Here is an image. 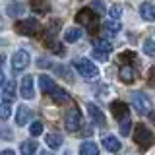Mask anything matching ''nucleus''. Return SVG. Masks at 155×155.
Masks as SVG:
<instances>
[{
    "label": "nucleus",
    "instance_id": "f257e3e1",
    "mask_svg": "<svg viewBox=\"0 0 155 155\" xmlns=\"http://www.w3.org/2000/svg\"><path fill=\"white\" fill-rule=\"evenodd\" d=\"M134 142L138 143L140 147L147 149V147H151V145L155 143V136H153L151 130L145 128L143 124H136V128H134Z\"/></svg>",
    "mask_w": 155,
    "mask_h": 155
},
{
    "label": "nucleus",
    "instance_id": "f03ea898",
    "mask_svg": "<svg viewBox=\"0 0 155 155\" xmlns=\"http://www.w3.org/2000/svg\"><path fill=\"white\" fill-rule=\"evenodd\" d=\"M76 21L81 23V25H87V31L95 33L99 29V23H97V14L91 8H81L80 12L76 14Z\"/></svg>",
    "mask_w": 155,
    "mask_h": 155
},
{
    "label": "nucleus",
    "instance_id": "7ed1b4c3",
    "mask_svg": "<svg viewBox=\"0 0 155 155\" xmlns=\"http://www.w3.org/2000/svg\"><path fill=\"white\" fill-rule=\"evenodd\" d=\"M39 29H41V25H39V21L35 18H27V19H19V21L16 23V31L19 33V35H27V37H33L39 33Z\"/></svg>",
    "mask_w": 155,
    "mask_h": 155
},
{
    "label": "nucleus",
    "instance_id": "20e7f679",
    "mask_svg": "<svg viewBox=\"0 0 155 155\" xmlns=\"http://www.w3.org/2000/svg\"><path fill=\"white\" fill-rule=\"evenodd\" d=\"M74 68L84 78H97V74H99V68H97L89 58H76V60H74Z\"/></svg>",
    "mask_w": 155,
    "mask_h": 155
},
{
    "label": "nucleus",
    "instance_id": "39448f33",
    "mask_svg": "<svg viewBox=\"0 0 155 155\" xmlns=\"http://www.w3.org/2000/svg\"><path fill=\"white\" fill-rule=\"evenodd\" d=\"M132 105L140 114H147L149 110H151V101H149V97L145 93H140V91H136L132 95Z\"/></svg>",
    "mask_w": 155,
    "mask_h": 155
},
{
    "label": "nucleus",
    "instance_id": "423d86ee",
    "mask_svg": "<svg viewBox=\"0 0 155 155\" xmlns=\"http://www.w3.org/2000/svg\"><path fill=\"white\" fill-rule=\"evenodd\" d=\"M64 126H66L68 132H76V130L81 126V114H80V110H78V109L68 110L66 118H64Z\"/></svg>",
    "mask_w": 155,
    "mask_h": 155
},
{
    "label": "nucleus",
    "instance_id": "0eeeda50",
    "mask_svg": "<svg viewBox=\"0 0 155 155\" xmlns=\"http://www.w3.org/2000/svg\"><path fill=\"white\" fill-rule=\"evenodd\" d=\"M29 62H31V56H29L27 51H18L16 54L12 56V68H14L16 72L25 70V68L29 66Z\"/></svg>",
    "mask_w": 155,
    "mask_h": 155
},
{
    "label": "nucleus",
    "instance_id": "6e6552de",
    "mask_svg": "<svg viewBox=\"0 0 155 155\" xmlns=\"http://www.w3.org/2000/svg\"><path fill=\"white\" fill-rule=\"evenodd\" d=\"M19 93H21L23 99H33L35 97V89H33V78L31 76H23L21 84H19Z\"/></svg>",
    "mask_w": 155,
    "mask_h": 155
},
{
    "label": "nucleus",
    "instance_id": "1a4fd4ad",
    "mask_svg": "<svg viewBox=\"0 0 155 155\" xmlns=\"http://www.w3.org/2000/svg\"><path fill=\"white\" fill-rule=\"evenodd\" d=\"M110 110H113V116L118 120H122L128 116V105L124 103V101H113L110 103Z\"/></svg>",
    "mask_w": 155,
    "mask_h": 155
},
{
    "label": "nucleus",
    "instance_id": "9d476101",
    "mask_svg": "<svg viewBox=\"0 0 155 155\" xmlns=\"http://www.w3.org/2000/svg\"><path fill=\"white\" fill-rule=\"evenodd\" d=\"M16 99V81H6V84L2 85V101H6V103H12V101Z\"/></svg>",
    "mask_w": 155,
    "mask_h": 155
},
{
    "label": "nucleus",
    "instance_id": "9b49d317",
    "mask_svg": "<svg viewBox=\"0 0 155 155\" xmlns=\"http://www.w3.org/2000/svg\"><path fill=\"white\" fill-rule=\"evenodd\" d=\"M140 16H142L145 21H153L155 19V6L151 2H142L140 4Z\"/></svg>",
    "mask_w": 155,
    "mask_h": 155
},
{
    "label": "nucleus",
    "instance_id": "f8f14e48",
    "mask_svg": "<svg viewBox=\"0 0 155 155\" xmlns=\"http://www.w3.org/2000/svg\"><path fill=\"white\" fill-rule=\"evenodd\" d=\"M118 78L124 81V84H132V81L136 80V72H134V68L130 66V64H124V66H120Z\"/></svg>",
    "mask_w": 155,
    "mask_h": 155
},
{
    "label": "nucleus",
    "instance_id": "ddd939ff",
    "mask_svg": "<svg viewBox=\"0 0 155 155\" xmlns=\"http://www.w3.org/2000/svg\"><path fill=\"white\" fill-rule=\"evenodd\" d=\"M103 145H105L107 151H110V153L120 151V147H122V143H120L118 138H114V136H105V138H103Z\"/></svg>",
    "mask_w": 155,
    "mask_h": 155
},
{
    "label": "nucleus",
    "instance_id": "4468645a",
    "mask_svg": "<svg viewBox=\"0 0 155 155\" xmlns=\"http://www.w3.org/2000/svg\"><path fill=\"white\" fill-rule=\"evenodd\" d=\"M87 110H89V116H91V118H93L99 126L105 124V116H103V113H101L99 107H95L93 103H87Z\"/></svg>",
    "mask_w": 155,
    "mask_h": 155
},
{
    "label": "nucleus",
    "instance_id": "2eb2a0df",
    "mask_svg": "<svg viewBox=\"0 0 155 155\" xmlns=\"http://www.w3.org/2000/svg\"><path fill=\"white\" fill-rule=\"evenodd\" d=\"M23 12H25V6H23L21 2H12V4H8V8H6V14L10 18H19Z\"/></svg>",
    "mask_w": 155,
    "mask_h": 155
},
{
    "label": "nucleus",
    "instance_id": "dca6fc26",
    "mask_svg": "<svg viewBox=\"0 0 155 155\" xmlns=\"http://www.w3.org/2000/svg\"><path fill=\"white\" fill-rule=\"evenodd\" d=\"M29 118H31V110H29L25 105H21V107L18 109V114H16V122H18L19 126H23V124H27V122H29Z\"/></svg>",
    "mask_w": 155,
    "mask_h": 155
},
{
    "label": "nucleus",
    "instance_id": "f3484780",
    "mask_svg": "<svg viewBox=\"0 0 155 155\" xmlns=\"http://www.w3.org/2000/svg\"><path fill=\"white\" fill-rule=\"evenodd\" d=\"M39 87H41L43 93H52V89H54L56 85H54V81H52L48 76L43 74V76H39Z\"/></svg>",
    "mask_w": 155,
    "mask_h": 155
},
{
    "label": "nucleus",
    "instance_id": "a211bd4d",
    "mask_svg": "<svg viewBox=\"0 0 155 155\" xmlns=\"http://www.w3.org/2000/svg\"><path fill=\"white\" fill-rule=\"evenodd\" d=\"M51 97H52V101H54V103H58V105L66 103V101L70 99V95H68L66 91L62 89V87H54V89H52V93H51Z\"/></svg>",
    "mask_w": 155,
    "mask_h": 155
},
{
    "label": "nucleus",
    "instance_id": "6ab92c4d",
    "mask_svg": "<svg viewBox=\"0 0 155 155\" xmlns=\"http://www.w3.org/2000/svg\"><path fill=\"white\" fill-rule=\"evenodd\" d=\"M80 155H99V147L93 142H84L80 145Z\"/></svg>",
    "mask_w": 155,
    "mask_h": 155
},
{
    "label": "nucleus",
    "instance_id": "aec40b11",
    "mask_svg": "<svg viewBox=\"0 0 155 155\" xmlns=\"http://www.w3.org/2000/svg\"><path fill=\"white\" fill-rule=\"evenodd\" d=\"M19 151H21V155H33L37 151V142L35 140H25V142H21Z\"/></svg>",
    "mask_w": 155,
    "mask_h": 155
},
{
    "label": "nucleus",
    "instance_id": "412c9836",
    "mask_svg": "<svg viewBox=\"0 0 155 155\" xmlns=\"http://www.w3.org/2000/svg\"><path fill=\"white\" fill-rule=\"evenodd\" d=\"M58 29H60V19H52L51 23L47 25V31H45V39H54Z\"/></svg>",
    "mask_w": 155,
    "mask_h": 155
},
{
    "label": "nucleus",
    "instance_id": "4be33fe9",
    "mask_svg": "<svg viewBox=\"0 0 155 155\" xmlns=\"http://www.w3.org/2000/svg\"><path fill=\"white\" fill-rule=\"evenodd\" d=\"M45 142H47V145H48L51 149H58V147L62 145V136H60V134H47Z\"/></svg>",
    "mask_w": 155,
    "mask_h": 155
},
{
    "label": "nucleus",
    "instance_id": "5701e85b",
    "mask_svg": "<svg viewBox=\"0 0 155 155\" xmlns=\"http://www.w3.org/2000/svg\"><path fill=\"white\" fill-rule=\"evenodd\" d=\"M52 68H54V72H56L60 78H64V80H68V81H74V76H72V72H70V68H68V66L52 64Z\"/></svg>",
    "mask_w": 155,
    "mask_h": 155
},
{
    "label": "nucleus",
    "instance_id": "b1692460",
    "mask_svg": "<svg viewBox=\"0 0 155 155\" xmlns=\"http://www.w3.org/2000/svg\"><path fill=\"white\" fill-rule=\"evenodd\" d=\"M80 37H81V29H78V27H70V29H66V33H64L66 43H76Z\"/></svg>",
    "mask_w": 155,
    "mask_h": 155
},
{
    "label": "nucleus",
    "instance_id": "393cba45",
    "mask_svg": "<svg viewBox=\"0 0 155 155\" xmlns=\"http://www.w3.org/2000/svg\"><path fill=\"white\" fill-rule=\"evenodd\" d=\"M103 27H105L107 33H118L120 29H122V25H120L118 19H107V21L103 23Z\"/></svg>",
    "mask_w": 155,
    "mask_h": 155
},
{
    "label": "nucleus",
    "instance_id": "a878e982",
    "mask_svg": "<svg viewBox=\"0 0 155 155\" xmlns=\"http://www.w3.org/2000/svg\"><path fill=\"white\" fill-rule=\"evenodd\" d=\"M29 2H31L33 10H35V12H39V14L48 12V0H29Z\"/></svg>",
    "mask_w": 155,
    "mask_h": 155
},
{
    "label": "nucleus",
    "instance_id": "bb28decb",
    "mask_svg": "<svg viewBox=\"0 0 155 155\" xmlns=\"http://www.w3.org/2000/svg\"><path fill=\"white\" fill-rule=\"evenodd\" d=\"M93 47L99 48V51H103V52H110V51H113V45H110L107 39H95V41H93Z\"/></svg>",
    "mask_w": 155,
    "mask_h": 155
},
{
    "label": "nucleus",
    "instance_id": "cd10ccee",
    "mask_svg": "<svg viewBox=\"0 0 155 155\" xmlns=\"http://www.w3.org/2000/svg\"><path fill=\"white\" fill-rule=\"evenodd\" d=\"M10 114H12V107H10V103L2 101V103H0V118H2V120H8Z\"/></svg>",
    "mask_w": 155,
    "mask_h": 155
},
{
    "label": "nucleus",
    "instance_id": "c85d7f7f",
    "mask_svg": "<svg viewBox=\"0 0 155 155\" xmlns=\"http://www.w3.org/2000/svg\"><path fill=\"white\" fill-rule=\"evenodd\" d=\"M143 52L147 56H155V41L153 39H145L143 41Z\"/></svg>",
    "mask_w": 155,
    "mask_h": 155
},
{
    "label": "nucleus",
    "instance_id": "c756f323",
    "mask_svg": "<svg viewBox=\"0 0 155 155\" xmlns=\"http://www.w3.org/2000/svg\"><path fill=\"white\" fill-rule=\"evenodd\" d=\"M29 134H31L33 138H37V136H41V134H43V122H41V120H35V122H31Z\"/></svg>",
    "mask_w": 155,
    "mask_h": 155
},
{
    "label": "nucleus",
    "instance_id": "7c9ffc66",
    "mask_svg": "<svg viewBox=\"0 0 155 155\" xmlns=\"http://www.w3.org/2000/svg\"><path fill=\"white\" fill-rule=\"evenodd\" d=\"M130 130H132V122H130V118L126 116V118L120 120V134H122V136H128Z\"/></svg>",
    "mask_w": 155,
    "mask_h": 155
},
{
    "label": "nucleus",
    "instance_id": "2f4dec72",
    "mask_svg": "<svg viewBox=\"0 0 155 155\" xmlns=\"http://www.w3.org/2000/svg\"><path fill=\"white\" fill-rule=\"evenodd\" d=\"M109 16H110V19H118L122 16V6H120V4H113V6L109 8Z\"/></svg>",
    "mask_w": 155,
    "mask_h": 155
},
{
    "label": "nucleus",
    "instance_id": "473e14b6",
    "mask_svg": "<svg viewBox=\"0 0 155 155\" xmlns=\"http://www.w3.org/2000/svg\"><path fill=\"white\" fill-rule=\"evenodd\" d=\"M93 58L95 60H99V62H107L109 60V52H103V51H99V48H93Z\"/></svg>",
    "mask_w": 155,
    "mask_h": 155
},
{
    "label": "nucleus",
    "instance_id": "72a5a7b5",
    "mask_svg": "<svg viewBox=\"0 0 155 155\" xmlns=\"http://www.w3.org/2000/svg\"><path fill=\"white\" fill-rule=\"evenodd\" d=\"M91 10H93V12H97V14H103V12H105V6H103V2H101V0H95V2H93V8H91Z\"/></svg>",
    "mask_w": 155,
    "mask_h": 155
},
{
    "label": "nucleus",
    "instance_id": "f704fd0d",
    "mask_svg": "<svg viewBox=\"0 0 155 155\" xmlns=\"http://www.w3.org/2000/svg\"><path fill=\"white\" fill-rule=\"evenodd\" d=\"M0 138H6V140H12V132L4 126V128H0Z\"/></svg>",
    "mask_w": 155,
    "mask_h": 155
},
{
    "label": "nucleus",
    "instance_id": "c9c22d12",
    "mask_svg": "<svg viewBox=\"0 0 155 155\" xmlns=\"http://www.w3.org/2000/svg\"><path fill=\"white\" fill-rule=\"evenodd\" d=\"M134 56H136L134 52H132V51H128V52H122V56H120V58H124V60H132Z\"/></svg>",
    "mask_w": 155,
    "mask_h": 155
},
{
    "label": "nucleus",
    "instance_id": "e433bc0d",
    "mask_svg": "<svg viewBox=\"0 0 155 155\" xmlns=\"http://www.w3.org/2000/svg\"><path fill=\"white\" fill-rule=\"evenodd\" d=\"M149 81H151V84H155V66L151 68V72H149Z\"/></svg>",
    "mask_w": 155,
    "mask_h": 155
},
{
    "label": "nucleus",
    "instance_id": "4c0bfd02",
    "mask_svg": "<svg viewBox=\"0 0 155 155\" xmlns=\"http://www.w3.org/2000/svg\"><path fill=\"white\" fill-rule=\"evenodd\" d=\"M147 114H149V120H151V122L155 124V110L151 109V110H149V113H147Z\"/></svg>",
    "mask_w": 155,
    "mask_h": 155
},
{
    "label": "nucleus",
    "instance_id": "58836bf2",
    "mask_svg": "<svg viewBox=\"0 0 155 155\" xmlns=\"http://www.w3.org/2000/svg\"><path fill=\"white\" fill-rule=\"evenodd\" d=\"M0 155H16L12 151V149H4V151H0Z\"/></svg>",
    "mask_w": 155,
    "mask_h": 155
},
{
    "label": "nucleus",
    "instance_id": "ea45409f",
    "mask_svg": "<svg viewBox=\"0 0 155 155\" xmlns=\"http://www.w3.org/2000/svg\"><path fill=\"white\" fill-rule=\"evenodd\" d=\"M4 81H6V78H4V72H0V87L4 85Z\"/></svg>",
    "mask_w": 155,
    "mask_h": 155
},
{
    "label": "nucleus",
    "instance_id": "a19ab883",
    "mask_svg": "<svg viewBox=\"0 0 155 155\" xmlns=\"http://www.w3.org/2000/svg\"><path fill=\"white\" fill-rule=\"evenodd\" d=\"M39 155H52V153H51V151H41Z\"/></svg>",
    "mask_w": 155,
    "mask_h": 155
},
{
    "label": "nucleus",
    "instance_id": "79ce46f5",
    "mask_svg": "<svg viewBox=\"0 0 155 155\" xmlns=\"http://www.w3.org/2000/svg\"><path fill=\"white\" fill-rule=\"evenodd\" d=\"M2 64H4V56L0 54V66H2Z\"/></svg>",
    "mask_w": 155,
    "mask_h": 155
}]
</instances>
